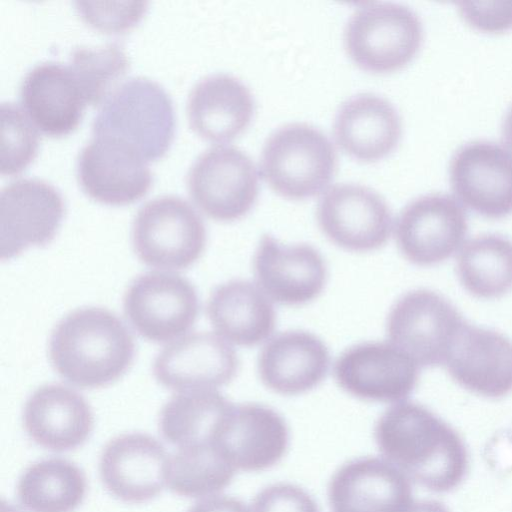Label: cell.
Returning <instances> with one entry per match:
<instances>
[{"mask_svg": "<svg viewBox=\"0 0 512 512\" xmlns=\"http://www.w3.org/2000/svg\"><path fill=\"white\" fill-rule=\"evenodd\" d=\"M147 161L126 143L93 136L78 159V178L93 200L114 206L142 198L152 185Z\"/></svg>", "mask_w": 512, "mask_h": 512, "instance_id": "obj_18", "label": "cell"}, {"mask_svg": "<svg viewBox=\"0 0 512 512\" xmlns=\"http://www.w3.org/2000/svg\"><path fill=\"white\" fill-rule=\"evenodd\" d=\"M133 337L112 312L99 307L74 310L53 329L49 357L69 383L87 389L118 380L134 358Z\"/></svg>", "mask_w": 512, "mask_h": 512, "instance_id": "obj_2", "label": "cell"}, {"mask_svg": "<svg viewBox=\"0 0 512 512\" xmlns=\"http://www.w3.org/2000/svg\"><path fill=\"white\" fill-rule=\"evenodd\" d=\"M316 218L320 230L336 246L367 253L382 248L393 231L386 200L375 190L357 183H338L319 199Z\"/></svg>", "mask_w": 512, "mask_h": 512, "instance_id": "obj_10", "label": "cell"}, {"mask_svg": "<svg viewBox=\"0 0 512 512\" xmlns=\"http://www.w3.org/2000/svg\"><path fill=\"white\" fill-rule=\"evenodd\" d=\"M146 8L145 1L76 2L78 13L88 25L109 34L130 30L141 20Z\"/></svg>", "mask_w": 512, "mask_h": 512, "instance_id": "obj_34", "label": "cell"}, {"mask_svg": "<svg viewBox=\"0 0 512 512\" xmlns=\"http://www.w3.org/2000/svg\"><path fill=\"white\" fill-rule=\"evenodd\" d=\"M122 46L109 43L100 47H79L72 52L70 70L86 104L101 106L120 85L129 69Z\"/></svg>", "mask_w": 512, "mask_h": 512, "instance_id": "obj_32", "label": "cell"}, {"mask_svg": "<svg viewBox=\"0 0 512 512\" xmlns=\"http://www.w3.org/2000/svg\"><path fill=\"white\" fill-rule=\"evenodd\" d=\"M20 99L36 128L52 137L74 131L86 105L70 68L52 62L27 73L20 86Z\"/></svg>", "mask_w": 512, "mask_h": 512, "instance_id": "obj_24", "label": "cell"}, {"mask_svg": "<svg viewBox=\"0 0 512 512\" xmlns=\"http://www.w3.org/2000/svg\"><path fill=\"white\" fill-rule=\"evenodd\" d=\"M334 137L349 155L375 161L388 155L402 133L401 117L386 98L362 93L345 101L334 120Z\"/></svg>", "mask_w": 512, "mask_h": 512, "instance_id": "obj_27", "label": "cell"}, {"mask_svg": "<svg viewBox=\"0 0 512 512\" xmlns=\"http://www.w3.org/2000/svg\"><path fill=\"white\" fill-rule=\"evenodd\" d=\"M249 88L227 74H215L200 80L191 90L187 116L193 131L203 139L222 143L240 135L254 113Z\"/></svg>", "mask_w": 512, "mask_h": 512, "instance_id": "obj_25", "label": "cell"}, {"mask_svg": "<svg viewBox=\"0 0 512 512\" xmlns=\"http://www.w3.org/2000/svg\"><path fill=\"white\" fill-rule=\"evenodd\" d=\"M419 365L391 342L368 341L345 349L334 364L337 385L368 402L405 401L416 388Z\"/></svg>", "mask_w": 512, "mask_h": 512, "instance_id": "obj_12", "label": "cell"}, {"mask_svg": "<svg viewBox=\"0 0 512 512\" xmlns=\"http://www.w3.org/2000/svg\"><path fill=\"white\" fill-rule=\"evenodd\" d=\"M207 315L218 336L241 347L265 342L276 326L273 302L256 284L242 279L230 280L213 290Z\"/></svg>", "mask_w": 512, "mask_h": 512, "instance_id": "obj_26", "label": "cell"}, {"mask_svg": "<svg viewBox=\"0 0 512 512\" xmlns=\"http://www.w3.org/2000/svg\"><path fill=\"white\" fill-rule=\"evenodd\" d=\"M86 478L74 463L50 458L29 466L17 485V495L29 512H73L83 501Z\"/></svg>", "mask_w": 512, "mask_h": 512, "instance_id": "obj_29", "label": "cell"}, {"mask_svg": "<svg viewBox=\"0 0 512 512\" xmlns=\"http://www.w3.org/2000/svg\"><path fill=\"white\" fill-rule=\"evenodd\" d=\"M39 146L38 129L23 109L14 103L0 107V172L15 175L22 172L36 157Z\"/></svg>", "mask_w": 512, "mask_h": 512, "instance_id": "obj_33", "label": "cell"}, {"mask_svg": "<svg viewBox=\"0 0 512 512\" xmlns=\"http://www.w3.org/2000/svg\"><path fill=\"white\" fill-rule=\"evenodd\" d=\"M235 473L212 441L185 445L169 455L166 487L177 495L202 499L220 494Z\"/></svg>", "mask_w": 512, "mask_h": 512, "instance_id": "obj_31", "label": "cell"}, {"mask_svg": "<svg viewBox=\"0 0 512 512\" xmlns=\"http://www.w3.org/2000/svg\"><path fill=\"white\" fill-rule=\"evenodd\" d=\"M256 285L274 303L301 306L316 299L328 277L320 252L305 243L287 245L261 237L253 257Z\"/></svg>", "mask_w": 512, "mask_h": 512, "instance_id": "obj_15", "label": "cell"}, {"mask_svg": "<svg viewBox=\"0 0 512 512\" xmlns=\"http://www.w3.org/2000/svg\"><path fill=\"white\" fill-rule=\"evenodd\" d=\"M250 512H319L312 496L298 485L280 482L259 491Z\"/></svg>", "mask_w": 512, "mask_h": 512, "instance_id": "obj_35", "label": "cell"}, {"mask_svg": "<svg viewBox=\"0 0 512 512\" xmlns=\"http://www.w3.org/2000/svg\"><path fill=\"white\" fill-rule=\"evenodd\" d=\"M466 321L442 295L416 289L391 307L386 324L389 342L409 355L419 367L445 365L452 345Z\"/></svg>", "mask_w": 512, "mask_h": 512, "instance_id": "obj_7", "label": "cell"}, {"mask_svg": "<svg viewBox=\"0 0 512 512\" xmlns=\"http://www.w3.org/2000/svg\"><path fill=\"white\" fill-rule=\"evenodd\" d=\"M502 136L505 145L512 151V103L502 121Z\"/></svg>", "mask_w": 512, "mask_h": 512, "instance_id": "obj_39", "label": "cell"}, {"mask_svg": "<svg viewBox=\"0 0 512 512\" xmlns=\"http://www.w3.org/2000/svg\"><path fill=\"white\" fill-rule=\"evenodd\" d=\"M399 251L417 266H433L450 258L468 231L465 206L452 194L420 195L400 211L394 224Z\"/></svg>", "mask_w": 512, "mask_h": 512, "instance_id": "obj_9", "label": "cell"}, {"mask_svg": "<svg viewBox=\"0 0 512 512\" xmlns=\"http://www.w3.org/2000/svg\"><path fill=\"white\" fill-rule=\"evenodd\" d=\"M449 179L459 201L488 218L512 213V151L474 139L460 145L449 162Z\"/></svg>", "mask_w": 512, "mask_h": 512, "instance_id": "obj_13", "label": "cell"}, {"mask_svg": "<svg viewBox=\"0 0 512 512\" xmlns=\"http://www.w3.org/2000/svg\"><path fill=\"white\" fill-rule=\"evenodd\" d=\"M0 512H18L13 506H11L9 503L1 502L0 505Z\"/></svg>", "mask_w": 512, "mask_h": 512, "instance_id": "obj_40", "label": "cell"}, {"mask_svg": "<svg viewBox=\"0 0 512 512\" xmlns=\"http://www.w3.org/2000/svg\"><path fill=\"white\" fill-rule=\"evenodd\" d=\"M232 404L216 389L177 392L160 412L162 435L176 447L211 442Z\"/></svg>", "mask_w": 512, "mask_h": 512, "instance_id": "obj_30", "label": "cell"}, {"mask_svg": "<svg viewBox=\"0 0 512 512\" xmlns=\"http://www.w3.org/2000/svg\"><path fill=\"white\" fill-rule=\"evenodd\" d=\"M187 186L193 202L206 216L231 222L253 207L259 191V173L244 151L218 145L197 158L188 173Z\"/></svg>", "mask_w": 512, "mask_h": 512, "instance_id": "obj_8", "label": "cell"}, {"mask_svg": "<svg viewBox=\"0 0 512 512\" xmlns=\"http://www.w3.org/2000/svg\"><path fill=\"white\" fill-rule=\"evenodd\" d=\"M64 214L57 190L40 179L23 178L0 192V257L19 255L30 246H42L55 236Z\"/></svg>", "mask_w": 512, "mask_h": 512, "instance_id": "obj_16", "label": "cell"}, {"mask_svg": "<svg viewBox=\"0 0 512 512\" xmlns=\"http://www.w3.org/2000/svg\"><path fill=\"white\" fill-rule=\"evenodd\" d=\"M171 99L156 82L144 77L121 83L101 105L93 136L118 139L146 161L162 158L174 136Z\"/></svg>", "mask_w": 512, "mask_h": 512, "instance_id": "obj_3", "label": "cell"}, {"mask_svg": "<svg viewBox=\"0 0 512 512\" xmlns=\"http://www.w3.org/2000/svg\"><path fill=\"white\" fill-rule=\"evenodd\" d=\"M464 289L481 299H497L512 290V241L488 233L469 239L456 263Z\"/></svg>", "mask_w": 512, "mask_h": 512, "instance_id": "obj_28", "label": "cell"}, {"mask_svg": "<svg viewBox=\"0 0 512 512\" xmlns=\"http://www.w3.org/2000/svg\"><path fill=\"white\" fill-rule=\"evenodd\" d=\"M423 38L419 16L409 7L391 2H367L350 15L344 47L351 60L375 73L405 66L418 52Z\"/></svg>", "mask_w": 512, "mask_h": 512, "instance_id": "obj_5", "label": "cell"}, {"mask_svg": "<svg viewBox=\"0 0 512 512\" xmlns=\"http://www.w3.org/2000/svg\"><path fill=\"white\" fill-rule=\"evenodd\" d=\"M405 512H449L447 507L435 500L414 501Z\"/></svg>", "mask_w": 512, "mask_h": 512, "instance_id": "obj_38", "label": "cell"}, {"mask_svg": "<svg viewBox=\"0 0 512 512\" xmlns=\"http://www.w3.org/2000/svg\"><path fill=\"white\" fill-rule=\"evenodd\" d=\"M187 512H250L239 498L216 494L199 499Z\"/></svg>", "mask_w": 512, "mask_h": 512, "instance_id": "obj_37", "label": "cell"}, {"mask_svg": "<svg viewBox=\"0 0 512 512\" xmlns=\"http://www.w3.org/2000/svg\"><path fill=\"white\" fill-rule=\"evenodd\" d=\"M168 458L164 446L149 435H119L102 451L100 476L107 490L118 499L145 502L166 487Z\"/></svg>", "mask_w": 512, "mask_h": 512, "instance_id": "obj_20", "label": "cell"}, {"mask_svg": "<svg viewBox=\"0 0 512 512\" xmlns=\"http://www.w3.org/2000/svg\"><path fill=\"white\" fill-rule=\"evenodd\" d=\"M238 369L232 345L210 332L189 333L168 343L153 364L156 380L176 392L218 390L235 378Z\"/></svg>", "mask_w": 512, "mask_h": 512, "instance_id": "obj_17", "label": "cell"}, {"mask_svg": "<svg viewBox=\"0 0 512 512\" xmlns=\"http://www.w3.org/2000/svg\"><path fill=\"white\" fill-rule=\"evenodd\" d=\"M374 438L384 459L427 490L452 491L468 472L460 434L422 404L405 400L391 405L378 418Z\"/></svg>", "mask_w": 512, "mask_h": 512, "instance_id": "obj_1", "label": "cell"}, {"mask_svg": "<svg viewBox=\"0 0 512 512\" xmlns=\"http://www.w3.org/2000/svg\"><path fill=\"white\" fill-rule=\"evenodd\" d=\"M457 10L473 27L498 32L512 27V0H459Z\"/></svg>", "mask_w": 512, "mask_h": 512, "instance_id": "obj_36", "label": "cell"}, {"mask_svg": "<svg viewBox=\"0 0 512 512\" xmlns=\"http://www.w3.org/2000/svg\"><path fill=\"white\" fill-rule=\"evenodd\" d=\"M124 310L142 337L170 343L193 326L199 303L196 290L187 279L172 272L154 271L130 284L124 296Z\"/></svg>", "mask_w": 512, "mask_h": 512, "instance_id": "obj_11", "label": "cell"}, {"mask_svg": "<svg viewBox=\"0 0 512 512\" xmlns=\"http://www.w3.org/2000/svg\"><path fill=\"white\" fill-rule=\"evenodd\" d=\"M23 424L39 446L65 451L86 441L94 418L89 404L78 392L60 384H48L28 398Z\"/></svg>", "mask_w": 512, "mask_h": 512, "instance_id": "obj_23", "label": "cell"}, {"mask_svg": "<svg viewBox=\"0 0 512 512\" xmlns=\"http://www.w3.org/2000/svg\"><path fill=\"white\" fill-rule=\"evenodd\" d=\"M445 367L464 389L486 398L512 392V341L505 335L465 323Z\"/></svg>", "mask_w": 512, "mask_h": 512, "instance_id": "obj_21", "label": "cell"}, {"mask_svg": "<svg viewBox=\"0 0 512 512\" xmlns=\"http://www.w3.org/2000/svg\"><path fill=\"white\" fill-rule=\"evenodd\" d=\"M137 257L163 271L191 266L202 255L206 229L195 209L176 196L155 198L138 211L132 226Z\"/></svg>", "mask_w": 512, "mask_h": 512, "instance_id": "obj_6", "label": "cell"}, {"mask_svg": "<svg viewBox=\"0 0 512 512\" xmlns=\"http://www.w3.org/2000/svg\"><path fill=\"white\" fill-rule=\"evenodd\" d=\"M337 169L329 138L303 122L273 131L261 153V173L269 186L289 199H304L326 190Z\"/></svg>", "mask_w": 512, "mask_h": 512, "instance_id": "obj_4", "label": "cell"}, {"mask_svg": "<svg viewBox=\"0 0 512 512\" xmlns=\"http://www.w3.org/2000/svg\"><path fill=\"white\" fill-rule=\"evenodd\" d=\"M289 428L273 408L259 403L232 404L212 442L237 471L258 472L275 466L289 446Z\"/></svg>", "mask_w": 512, "mask_h": 512, "instance_id": "obj_14", "label": "cell"}, {"mask_svg": "<svg viewBox=\"0 0 512 512\" xmlns=\"http://www.w3.org/2000/svg\"><path fill=\"white\" fill-rule=\"evenodd\" d=\"M334 512H405L415 501L412 482L383 457L363 456L341 465L328 485Z\"/></svg>", "mask_w": 512, "mask_h": 512, "instance_id": "obj_19", "label": "cell"}, {"mask_svg": "<svg viewBox=\"0 0 512 512\" xmlns=\"http://www.w3.org/2000/svg\"><path fill=\"white\" fill-rule=\"evenodd\" d=\"M330 354L317 335L287 330L272 337L258 357V374L271 391L295 396L317 387L326 377Z\"/></svg>", "mask_w": 512, "mask_h": 512, "instance_id": "obj_22", "label": "cell"}]
</instances>
